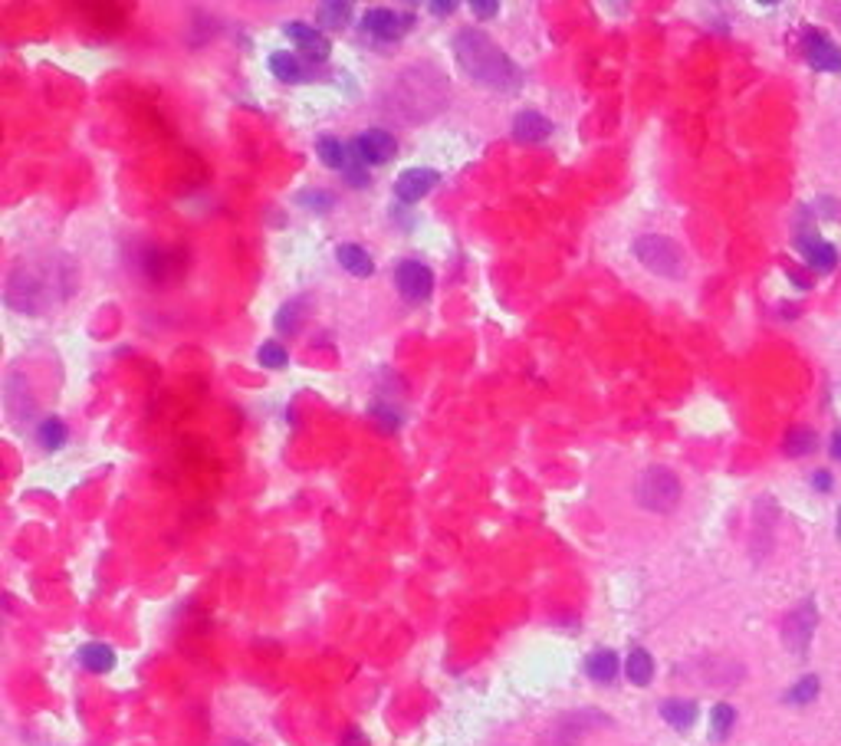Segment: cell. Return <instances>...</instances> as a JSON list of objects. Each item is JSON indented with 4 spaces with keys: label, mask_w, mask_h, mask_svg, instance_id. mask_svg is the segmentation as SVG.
<instances>
[{
    "label": "cell",
    "mask_w": 841,
    "mask_h": 746,
    "mask_svg": "<svg viewBox=\"0 0 841 746\" xmlns=\"http://www.w3.org/2000/svg\"><path fill=\"white\" fill-rule=\"evenodd\" d=\"M296 204L306 210H316V214H326V210L335 208V198L329 191H322V188H303L296 194Z\"/></svg>",
    "instance_id": "cell-27"
},
{
    "label": "cell",
    "mask_w": 841,
    "mask_h": 746,
    "mask_svg": "<svg viewBox=\"0 0 841 746\" xmlns=\"http://www.w3.org/2000/svg\"><path fill=\"white\" fill-rule=\"evenodd\" d=\"M266 63H270V73L280 82H306L309 79L306 63H303L296 53H290V50H276V53H270Z\"/></svg>",
    "instance_id": "cell-15"
},
{
    "label": "cell",
    "mask_w": 841,
    "mask_h": 746,
    "mask_svg": "<svg viewBox=\"0 0 841 746\" xmlns=\"http://www.w3.org/2000/svg\"><path fill=\"white\" fill-rule=\"evenodd\" d=\"M303 322H306V300L283 303L280 312H276V319H273V326H276L280 336H296L299 329H303Z\"/></svg>",
    "instance_id": "cell-22"
},
{
    "label": "cell",
    "mask_w": 841,
    "mask_h": 746,
    "mask_svg": "<svg viewBox=\"0 0 841 746\" xmlns=\"http://www.w3.org/2000/svg\"><path fill=\"white\" fill-rule=\"evenodd\" d=\"M257 359H260L263 368H286V362H290V352H286V346H283V342H276V339H266V342L257 349Z\"/></svg>",
    "instance_id": "cell-28"
},
{
    "label": "cell",
    "mask_w": 841,
    "mask_h": 746,
    "mask_svg": "<svg viewBox=\"0 0 841 746\" xmlns=\"http://www.w3.org/2000/svg\"><path fill=\"white\" fill-rule=\"evenodd\" d=\"M453 60L473 82L487 86L490 92H519L523 86V70L500 50L483 30L463 27L453 33Z\"/></svg>",
    "instance_id": "cell-2"
},
{
    "label": "cell",
    "mask_w": 841,
    "mask_h": 746,
    "mask_svg": "<svg viewBox=\"0 0 841 746\" xmlns=\"http://www.w3.org/2000/svg\"><path fill=\"white\" fill-rule=\"evenodd\" d=\"M818 697V677L815 674H805L802 681L786 694V704H812Z\"/></svg>",
    "instance_id": "cell-29"
},
{
    "label": "cell",
    "mask_w": 841,
    "mask_h": 746,
    "mask_svg": "<svg viewBox=\"0 0 841 746\" xmlns=\"http://www.w3.org/2000/svg\"><path fill=\"white\" fill-rule=\"evenodd\" d=\"M283 33L299 46V53L313 60V63H326L329 53H332V43H329L316 27H306V23H286Z\"/></svg>",
    "instance_id": "cell-13"
},
{
    "label": "cell",
    "mask_w": 841,
    "mask_h": 746,
    "mask_svg": "<svg viewBox=\"0 0 841 746\" xmlns=\"http://www.w3.org/2000/svg\"><path fill=\"white\" fill-rule=\"evenodd\" d=\"M828 451H832L835 461H841V431H835V434H832V444H828Z\"/></svg>",
    "instance_id": "cell-36"
},
{
    "label": "cell",
    "mask_w": 841,
    "mask_h": 746,
    "mask_svg": "<svg viewBox=\"0 0 841 746\" xmlns=\"http://www.w3.org/2000/svg\"><path fill=\"white\" fill-rule=\"evenodd\" d=\"M415 27V17L395 7H371L362 17V30L375 40H401Z\"/></svg>",
    "instance_id": "cell-7"
},
{
    "label": "cell",
    "mask_w": 841,
    "mask_h": 746,
    "mask_svg": "<svg viewBox=\"0 0 841 746\" xmlns=\"http://www.w3.org/2000/svg\"><path fill=\"white\" fill-rule=\"evenodd\" d=\"M802 53L808 66L818 70V73H841V50L818 30L808 27L802 33Z\"/></svg>",
    "instance_id": "cell-9"
},
{
    "label": "cell",
    "mask_w": 841,
    "mask_h": 746,
    "mask_svg": "<svg viewBox=\"0 0 841 746\" xmlns=\"http://www.w3.org/2000/svg\"><path fill=\"white\" fill-rule=\"evenodd\" d=\"M79 665L92 674H106L116 667V651L109 645H102V641H89V645L79 648Z\"/></svg>",
    "instance_id": "cell-17"
},
{
    "label": "cell",
    "mask_w": 841,
    "mask_h": 746,
    "mask_svg": "<svg viewBox=\"0 0 841 746\" xmlns=\"http://www.w3.org/2000/svg\"><path fill=\"white\" fill-rule=\"evenodd\" d=\"M427 10H431V14H437V17H444V14H453V10H457V4H453V0H435V4H427Z\"/></svg>",
    "instance_id": "cell-33"
},
{
    "label": "cell",
    "mask_w": 841,
    "mask_h": 746,
    "mask_svg": "<svg viewBox=\"0 0 841 746\" xmlns=\"http://www.w3.org/2000/svg\"><path fill=\"white\" fill-rule=\"evenodd\" d=\"M352 148L365 164H388L395 158V152H398V142L385 128H369L362 135H355Z\"/></svg>",
    "instance_id": "cell-10"
},
{
    "label": "cell",
    "mask_w": 841,
    "mask_h": 746,
    "mask_svg": "<svg viewBox=\"0 0 841 746\" xmlns=\"http://www.w3.org/2000/svg\"><path fill=\"white\" fill-rule=\"evenodd\" d=\"M339 746H371V743H369V737H365L362 730L352 727V730H345V737L339 740Z\"/></svg>",
    "instance_id": "cell-32"
},
{
    "label": "cell",
    "mask_w": 841,
    "mask_h": 746,
    "mask_svg": "<svg viewBox=\"0 0 841 746\" xmlns=\"http://www.w3.org/2000/svg\"><path fill=\"white\" fill-rule=\"evenodd\" d=\"M335 260L342 264V270H349L352 276H371L375 274V260L365 247L359 244H339L335 247Z\"/></svg>",
    "instance_id": "cell-16"
},
{
    "label": "cell",
    "mask_w": 841,
    "mask_h": 746,
    "mask_svg": "<svg viewBox=\"0 0 841 746\" xmlns=\"http://www.w3.org/2000/svg\"><path fill=\"white\" fill-rule=\"evenodd\" d=\"M624 674H628V681L638 684V687H648L654 677V657L651 651H644V648H631L628 651V661H624Z\"/></svg>",
    "instance_id": "cell-20"
},
{
    "label": "cell",
    "mask_w": 841,
    "mask_h": 746,
    "mask_svg": "<svg viewBox=\"0 0 841 746\" xmlns=\"http://www.w3.org/2000/svg\"><path fill=\"white\" fill-rule=\"evenodd\" d=\"M585 674L598 684H612L618 677V655L615 651H608V648H602L595 655H588Z\"/></svg>",
    "instance_id": "cell-21"
},
{
    "label": "cell",
    "mask_w": 841,
    "mask_h": 746,
    "mask_svg": "<svg viewBox=\"0 0 841 746\" xmlns=\"http://www.w3.org/2000/svg\"><path fill=\"white\" fill-rule=\"evenodd\" d=\"M815 447H818V437H815L812 428H792L786 434V441H782V451H786L789 457L812 454Z\"/></svg>",
    "instance_id": "cell-26"
},
{
    "label": "cell",
    "mask_w": 841,
    "mask_h": 746,
    "mask_svg": "<svg viewBox=\"0 0 841 746\" xmlns=\"http://www.w3.org/2000/svg\"><path fill=\"white\" fill-rule=\"evenodd\" d=\"M838 536H841V523H838Z\"/></svg>",
    "instance_id": "cell-37"
},
{
    "label": "cell",
    "mask_w": 841,
    "mask_h": 746,
    "mask_svg": "<svg viewBox=\"0 0 841 746\" xmlns=\"http://www.w3.org/2000/svg\"><path fill=\"white\" fill-rule=\"evenodd\" d=\"M66 437H70V428H66L60 418H43L37 428V441L43 451H60V447L66 444Z\"/></svg>",
    "instance_id": "cell-24"
},
{
    "label": "cell",
    "mask_w": 841,
    "mask_h": 746,
    "mask_svg": "<svg viewBox=\"0 0 841 746\" xmlns=\"http://www.w3.org/2000/svg\"><path fill=\"white\" fill-rule=\"evenodd\" d=\"M178 266H182V260L174 254H168L164 247L145 244L142 250H135V270H138V276H145L148 283L172 280V276L178 274Z\"/></svg>",
    "instance_id": "cell-8"
},
{
    "label": "cell",
    "mask_w": 841,
    "mask_h": 746,
    "mask_svg": "<svg viewBox=\"0 0 841 746\" xmlns=\"http://www.w3.org/2000/svg\"><path fill=\"white\" fill-rule=\"evenodd\" d=\"M796 247H799V254L805 256V264L812 266V270H835V264H838V254H835V247L832 244H825V240H818L815 237V230L805 224L802 230L796 234Z\"/></svg>",
    "instance_id": "cell-12"
},
{
    "label": "cell",
    "mask_w": 841,
    "mask_h": 746,
    "mask_svg": "<svg viewBox=\"0 0 841 746\" xmlns=\"http://www.w3.org/2000/svg\"><path fill=\"white\" fill-rule=\"evenodd\" d=\"M552 135V122L536 109H523L513 118V138L519 145H539Z\"/></svg>",
    "instance_id": "cell-14"
},
{
    "label": "cell",
    "mask_w": 841,
    "mask_h": 746,
    "mask_svg": "<svg viewBox=\"0 0 841 746\" xmlns=\"http://www.w3.org/2000/svg\"><path fill=\"white\" fill-rule=\"evenodd\" d=\"M634 256H638V264L648 266L651 274L658 276H668V280H680V276L687 274V260H684V250H680L670 237H660V234H644L634 240Z\"/></svg>",
    "instance_id": "cell-3"
},
{
    "label": "cell",
    "mask_w": 841,
    "mask_h": 746,
    "mask_svg": "<svg viewBox=\"0 0 841 746\" xmlns=\"http://www.w3.org/2000/svg\"><path fill=\"white\" fill-rule=\"evenodd\" d=\"M815 625H818V611H815V601H802L799 609H792L782 621V641L792 655H805L808 645H812Z\"/></svg>",
    "instance_id": "cell-5"
},
{
    "label": "cell",
    "mask_w": 841,
    "mask_h": 746,
    "mask_svg": "<svg viewBox=\"0 0 841 746\" xmlns=\"http://www.w3.org/2000/svg\"><path fill=\"white\" fill-rule=\"evenodd\" d=\"M733 723H736V710H733L730 704H716V707L710 710V740H714V743H724V740L730 737Z\"/></svg>",
    "instance_id": "cell-25"
},
{
    "label": "cell",
    "mask_w": 841,
    "mask_h": 746,
    "mask_svg": "<svg viewBox=\"0 0 841 746\" xmlns=\"http://www.w3.org/2000/svg\"><path fill=\"white\" fill-rule=\"evenodd\" d=\"M79 286V270L70 256L46 254L37 260H23L10 270L7 286H4V300L10 310L40 316L50 306H60L76 293Z\"/></svg>",
    "instance_id": "cell-1"
},
{
    "label": "cell",
    "mask_w": 841,
    "mask_h": 746,
    "mask_svg": "<svg viewBox=\"0 0 841 746\" xmlns=\"http://www.w3.org/2000/svg\"><path fill=\"white\" fill-rule=\"evenodd\" d=\"M316 23L322 30H345L352 23V4H345V0H326V4H319Z\"/></svg>",
    "instance_id": "cell-18"
},
{
    "label": "cell",
    "mask_w": 841,
    "mask_h": 746,
    "mask_svg": "<svg viewBox=\"0 0 841 746\" xmlns=\"http://www.w3.org/2000/svg\"><path fill=\"white\" fill-rule=\"evenodd\" d=\"M471 10H473V17L490 20V17H497V14H500V4H497V0H473Z\"/></svg>",
    "instance_id": "cell-31"
},
{
    "label": "cell",
    "mask_w": 841,
    "mask_h": 746,
    "mask_svg": "<svg viewBox=\"0 0 841 746\" xmlns=\"http://www.w3.org/2000/svg\"><path fill=\"white\" fill-rule=\"evenodd\" d=\"M369 415L375 421H378L381 428L385 431H395V428H401V415H398V408L395 405H385V401H375L369 408Z\"/></svg>",
    "instance_id": "cell-30"
},
{
    "label": "cell",
    "mask_w": 841,
    "mask_h": 746,
    "mask_svg": "<svg viewBox=\"0 0 841 746\" xmlns=\"http://www.w3.org/2000/svg\"><path fill=\"white\" fill-rule=\"evenodd\" d=\"M634 500L651 513H670L680 503V480L668 467H648L634 483Z\"/></svg>",
    "instance_id": "cell-4"
},
{
    "label": "cell",
    "mask_w": 841,
    "mask_h": 746,
    "mask_svg": "<svg viewBox=\"0 0 841 746\" xmlns=\"http://www.w3.org/2000/svg\"><path fill=\"white\" fill-rule=\"evenodd\" d=\"M437 184H441V174L435 168H405L398 174V182H395V198L401 204H417L421 198L435 191Z\"/></svg>",
    "instance_id": "cell-11"
},
{
    "label": "cell",
    "mask_w": 841,
    "mask_h": 746,
    "mask_svg": "<svg viewBox=\"0 0 841 746\" xmlns=\"http://www.w3.org/2000/svg\"><path fill=\"white\" fill-rule=\"evenodd\" d=\"M812 483H815V487H818L822 493H825V490H832V473H828V471H818V473L812 477Z\"/></svg>",
    "instance_id": "cell-34"
},
{
    "label": "cell",
    "mask_w": 841,
    "mask_h": 746,
    "mask_svg": "<svg viewBox=\"0 0 841 746\" xmlns=\"http://www.w3.org/2000/svg\"><path fill=\"white\" fill-rule=\"evenodd\" d=\"M825 14L832 17L835 27H841V0H832V4H825Z\"/></svg>",
    "instance_id": "cell-35"
},
{
    "label": "cell",
    "mask_w": 841,
    "mask_h": 746,
    "mask_svg": "<svg viewBox=\"0 0 841 746\" xmlns=\"http://www.w3.org/2000/svg\"><path fill=\"white\" fill-rule=\"evenodd\" d=\"M395 286L407 303H425L435 293V274L421 260H401L395 270Z\"/></svg>",
    "instance_id": "cell-6"
},
{
    "label": "cell",
    "mask_w": 841,
    "mask_h": 746,
    "mask_svg": "<svg viewBox=\"0 0 841 746\" xmlns=\"http://www.w3.org/2000/svg\"><path fill=\"white\" fill-rule=\"evenodd\" d=\"M660 717L668 720L674 730H690L696 723V704L684 701V697H670L660 704Z\"/></svg>",
    "instance_id": "cell-19"
},
{
    "label": "cell",
    "mask_w": 841,
    "mask_h": 746,
    "mask_svg": "<svg viewBox=\"0 0 841 746\" xmlns=\"http://www.w3.org/2000/svg\"><path fill=\"white\" fill-rule=\"evenodd\" d=\"M316 155H319V162L326 164V168L342 172L345 162H349V145H345V142H339L335 135H322L316 142Z\"/></svg>",
    "instance_id": "cell-23"
}]
</instances>
